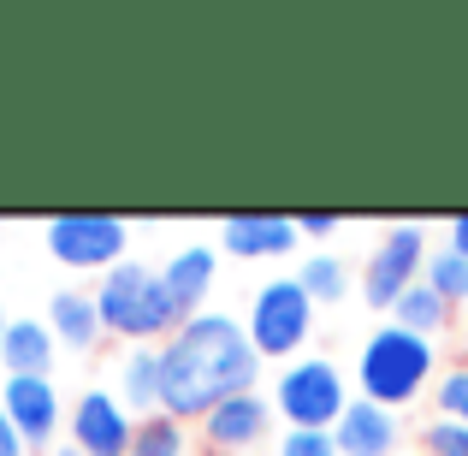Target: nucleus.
<instances>
[{"label": "nucleus", "instance_id": "nucleus-10", "mask_svg": "<svg viewBox=\"0 0 468 456\" xmlns=\"http://www.w3.org/2000/svg\"><path fill=\"white\" fill-rule=\"evenodd\" d=\"M297 219L285 214H231L219 226V243H226L238 261H273V255H291L297 249Z\"/></svg>", "mask_w": 468, "mask_h": 456}, {"label": "nucleus", "instance_id": "nucleus-5", "mask_svg": "<svg viewBox=\"0 0 468 456\" xmlns=\"http://www.w3.org/2000/svg\"><path fill=\"white\" fill-rule=\"evenodd\" d=\"M314 332V297L297 279H267L250 302V344L261 362H291Z\"/></svg>", "mask_w": 468, "mask_h": 456}, {"label": "nucleus", "instance_id": "nucleus-19", "mask_svg": "<svg viewBox=\"0 0 468 456\" xmlns=\"http://www.w3.org/2000/svg\"><path fill=\"white\" fill-rule=\"evenodd\" d=\"M297 285L309 291L314 302H338L344 291H350V273H344L338 255H309V261L297 267Z\"/></svg>", "mask_w": 468, "mask_h": 456}, {"label": "nucleus", "instance_id": "nucleus-26", "mask_svg": "<svg viewBox=\"0 0 468 456\" xmlns=\"http://www.w3.org/2000/svg\"><path fill=\"white\" fill-rule=\"evenodd\" d=\"M451 249H457V255H468V214H457V219H451Z\"/></svg>", "mask_w": 468, "mask_h": 456}, {"label": "nucleus", "instance_id": "nucleus-23", "mask_svg": "<svg viewBox=\"0 0 468 456\" xmlns=\"http://www.w3.org/2000/svg\"><path fill=\"white\" fill-rule=\"evenodd\" d=\"M279 456H338V439H332V433H314V427H285Z\"/></svg>", "mask_w": 468, "mask_h": 456}, {"label": "nucleus", "instance_id": "nucleus-25", "mask_svg": "<svg viewBox=\"0 0 468 456\" xmlns=\"http://www.w3.org/2000/svg\"><path fill=\"white\" fill-rule=\"evenodd\" d=\"M0 456H30V445H24V433L6 421V409H0Z\"/></svg>", "mask_w": 468, "mask_h": 456}, {"label": "nucleus", "instance_id": "nucleus-1", "mask_svg": "<svg viewBox=\"0 0 468 456\" xmlns=\"http://www.w3.org/2000/svg\"><path fill=\"white\" fill-rule=\"evenodd\" d=\"M261 355L250 344V326L231 314H190L160 344V415L172 421H202L226 398L255 391Z\"/></svg>", "mask_w": 468, "mask_h": 456}, {"label": "nucleus", "instance_id": "nucleus-7", "mask_svg": "<svg viewBox=\"0 0 468 456\" xmlns=\"http://www.w3.org/2000/svg\"><path fill=\"white\" fill-rule=\"evenodd\" d=\"M427 273V231L421 226H391L379 238V249L367 255V273H362V297L374 308H398V297L410 285H421Z\"/></svg>", "mask_w": 468, "mask_h": 456}, {"label": "nucleus", "instance_id": "nucleus-9", "mask_svg": "<svg viewBox=\"0 0 468 456\" xmlns=\"http://www.w3.org/2000/svg\"><path fill=\"white\" fill-rule=\"evenodd\" d=\"M267 427H273V398L243 391V398H226L219 409L202 415V445L214 451V456H238V451L261 445Z\"/></svg>", "mask_w": 468, "mask_h": 456}, {"label": "nucleus", "instance_id": "nucleus-2", "mask_svg": "<svg viewBox=\"0 0 468 456\" xmlns=\"http://www.w3.org/2000/svg\"><path fill=\"white\" fill-rule=\"evenodd\" d=\"M95 308H101V332L113 338H172L184 326V308L172 302L166 279L143 261H119L113 273H101Z\"/></svg>", "mask_w": 468, "mask_h": 456}, {"label": "nucleus", "instance_id": "nucleus-18", "mask_svg": "<svg viewBox=\"0 0 468 456\" xmlns=\"http://www.w3.org/2000/svg\"><path fill=\"white\" fill-rule=\"evenodd\" d=\"M125 456H190V427L172 421V415H154V421L137 427Z\"/></svg>", "mask_w": 468, "mask_h": 456}, {"label": "nucleus", "instance_id": "nucleus-17", "mask_svg": "<svg viewBox=\"0 0 468 456\" xmlns=\"http://www.w3.org/2000/svg\"><path fill=\"white\" fill-rule=\"evenodd\" d=\"M445 320H451V302L439 297L433 285H410L398 297V308H391V326H403V332H415V338H439V332H445Z\"/></svg>", "mask_w": 468, "mask_h": 456}, {"label": "nucleus", "instance_id": "nucleus-8", "mask_svg": "<svg viewBox=\"0 0 468 456\" xmlns=\"http://www.w3.org/2000/svg\"><path fill=\"white\" fill-rule=\"evenodd\" d=\"M137 439V415L119 403V391H83L71 409V445L83 456H125Z\"/></svg>", "mask_w": 468, "mask_h": 456}, {"label": "nucleus", "instance_id": "nucleus-28", "mask_svg": "<svg viewBox=\"0 0 468 456\" xmlns=\"http://www.w3.org/2000/svg\"><path fill=\"white\" fill-rule=\"evenodd\" d=\"M0 338H6V314H0Z\"/></svg>", "mask_w": 468, "mask_h": 456}, {"label": "nucleus", "instance_id": "nucleus-22", "mask_svg": "<svg viewBox=\"0 0 468 456\" xmlns=\"http://www.w3.org/2000/svg\"><path fill=\"white\" fill-rule=\"evenodd\" d=\"M421 445H427V456H468V427L433 415V421H427V433H421Z\"/></svg>", "mask_w": 468, "mask_h": 456}, {"label": "nucleus", "instance_id": "nucleus-16", "mask_svg": "<svg viewBox=\"0 0 468 456\" xmlns=\"http://www.w3.org/2000/svg\"><path fill=\"white\" fill-rule=\"evenodd\" d=\"M48 326H54L59 344H71V350H90V344L101 338V308H95L90 291H59L54 308H48Z\"/></svg>", "mask_w": 468, "mask_h": 456}, {"label": "nucleus", "instance_id": "nucleus-21", "mask_svg": "<svg viewBox=\"0 0 468 456\" xmlns=\"http://www.w3.org/2000/svg\"><path fill=\"white\" fill-rule=\"evenodd\" d=\"M433 403H439V415H445V421H463V427H468V362H463V367H445V374H439Z\"/></svg>", "mask_w": 468, "mask_h": 456}, {"label": "nucleus", "instance_id": "nucleus-20", "mask_svg": "<svg viewBox=\"0 0 468 456\" xmlns=\"http://www.w3.org/2000/svg\"><path fill=\"white\" fill-rule=\"evenodd\" d=\"M427 285H433L451 308L468 302V255H457L451 243H445V249H433V255H427Z\"/></svg>", "mask_w": 468, "mask_h": 456}, {"label": "nucleus", "instance_id": "nucleus-27", "mask_svg": "<svg viewBox=\"0 0 468 456\" xmlns=\"http://www.w3.org/2000/svg\"><path fill=\"white\" fill-rule=\"evenodd\" d=\"M54 456H83V451H78V445H59V451H54Z\"/></svg>", "mask_w": 468, "mask_h": 456}, {"label": "nucleus", "instance_id": "nucleus-4", "mask_svg": "<svg viewBox=\"0 0 468 456\" xmlns=\"http://www.w3.org/2000/svg\"><path fill=\"white\" fill-rule=\"evenodd\" d=\"M273 409L285 415V427L332 433L338 415L350 409V379L332 355H297V362H285V374L273 386Z\"/></svg>", "mask_w": 468, "mask_h": 456}, {"label": "nucleus", "instance_id": "nucleus-24", "mask_svg": "<svg viewBox=\"0 0 468 456\" xmlns=\"http://www.w3.org/2000/svg\"><path fill=\"white\" fill-rule=\"evenodd\" d=\"M297 231L303 238H332V231H338V214H297Z\"/></svg>", "mask_w": 468, "mask_h": 456}, {"label": "nucleus", "instance_id": "nucleus-11", "mask_svg": "<svg viewBox=\"0 0 468 456\" xmlns=\"http://www.w3.org/2000/svg\"><path fill=\"white\" fill-rule=\"evenodd\" d=\"M6 421L24 433V445H54V427H59V391L54 379H6V398H0Z\"/></svg>", "mask_w": 468, "mask_h": 456}, {"label": "nucleus", "instance_id": "nucleus-14", "mask_svg": "<svg viewBox=\"0 0 468 456\" xmlns=\"http://www.w3.org/2000/svg\"><path fill=\"white\" fill-rule=\"evenodd\" d=\"M0 362L12 379H42L54 367V326L48 320H12L0 338Z\"/></svg>", "mask_w": 468, "mask_h": 456}, {"label": "nucleus", "instance_id": "nucleus-29", "mask_svg": "<svg viewBox=\"0 0 468 456\" xmlns=\"http://www.w3.org/2000/svg\"><path fill=\"white\" fill-rule=\"evenodd\" d=\"M463 344H468V320H463Z\"/></svg>", "mask_w": 468, "mask_h": 456}, {"label": "nucleus", "instance_id": "nucleus-6", "mask_svg": "<svg viewBox=\"0 0 468 456\" xmlns=\"http://www.w3.org/2000/svg\"><path fill=\"white\" fill-rule=\"evenodd\" d=\"M48 249L59 267H78V273H113L131 249L125 219L113 214H54L48 219Z\"/></svg>", "mask_w": 468, "mask_h": 456}, {"label": "nucleus", "instance_id": "nucleus-13", "mask_svg": "<svg viewBox=\"0 0 468 456\" xmlns=\"http://www.w3.org/2000/svg\"><path fill=\"white\" fill-rule=\"evenodd\" d=\"M214 273H219V255L207 249V243H190V249H178L166 267H160V279H166L172 302L184 308V320L202 314V297L214 291Z\"/></svg>", "mask_w": 468, "mask_h": 456}, {"label": "nucleus", "instance_id": "nucleus-3", "mask_svg": "<svg viewBox=\"0 0 468 456\" xmlns=\"http://www.w3.org/2000/svg\"><path fill=\"white\" fill-rule=\"evenodd\" d=\"M433 379V338H415L403 326H379L356 355V386L367 403L398 415L403 403H415Z\"/></svg>", "mask_w": 468, "mask_h": 456}, {"label": "nucleus", "instance_id": "nucleus-15", "mask_svg": "<svg viewBox=\"0 0 468 456\" xmlns=\"http://www.w3.org/2000/svg\"><path fill=\"white\" fill-rule=\"evenodd\" d=\"M119 403L143 421L160 415V350L154 344H137V350L119 362Z\"/></svg>", "mask_w": 468, "mask_h": 456}, {"label": "nucleus", "instance_id": "nucleus-12", "mask_svg": "<svg viewBox=\"0 0 468 456\" xmlns=\"http://www.w3.org/2000/svg\"><path fill=\"white\" fill-rule=\"evenodd\" d=\"M332 439H338V456H391L398 451V415L367 398H350V409L338 415Z\"/></svg>", "mask_w": 468, "mask_h": 456}]
</instances>
